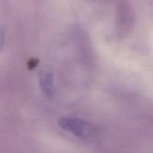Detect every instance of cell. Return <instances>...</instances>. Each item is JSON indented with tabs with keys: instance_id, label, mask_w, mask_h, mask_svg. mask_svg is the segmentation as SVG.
<instances>
[{
	"instance_id": "1",
	"label": "cell",
	"mask_w": 153,
	"mask_h": 153,
	"mask_svg": "<svg viewBox=\"0 0 153 153\" xmlns=\"http://www.w3.org/2000/svg\"><path fill=\"white\" fill-rule=\"evenodd\" d=\"M58 124L63 129L68 131L79 138L91 140L97 137L94 127L88 122L79 118L62 117L58 120Z\"/></svg>"
},
{
	"instance_id": "2",
	"label": "cell",
	"mask_w": 153,
	"mask_h": 153,
	"mask_svg": "<svg viewBox=\"0 0 153 153\" xmlns=\"http://www.w3.org/2000/svg\"><path fill=\"white\" fill-rule=\"evenodd\" d=\"M53 76L51 73L49 72H43L40 75V85L43 92L47 97H52L54 95Z\"/></svg>"
},
{
	"instance_id": "3",
	"label": "cell",
	"mask_w": 153,
	"mask_h": 153,
	"mask_svg": "<svg viewBox=\"0 0 153 153\" xmlns=\"http://www.w3.org/2000/svg\"><path fill=\"white\" fill-rule=\"evenodd\" d=\"M2 43H3V34L2 32L0 31V49L2 47Z\"/></svg>"
}]
</instances>
